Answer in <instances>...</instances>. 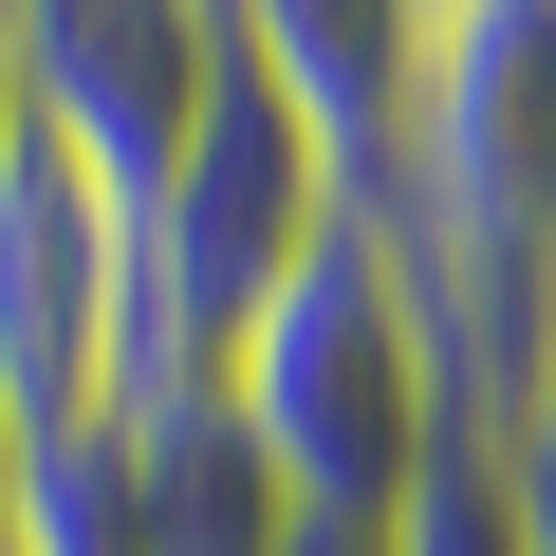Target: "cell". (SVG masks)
Segmentation results:
<instances>
[{
	"label": "cell",
	"instance_id": "cell-6",
	"mask_svg": "<svg viewBox=\"0 0 556 556\" xmlns=\"http://www.w3.org/2000/svg\"><path fill=\"white\" fill-rule=\"evenodd\" d=\"M427 20L445 0H223V38H241V75L298 112L316 149H334V186L371 204L390 186V130H408V75H427Z\"/></svg>",
	"mask_w": 556,
	"mask_h": 556
},
{
	"label": "cell",
	"instance_id": "cell-1",
	"mask_svg": "<svg viewBox=\"0 0 556 556\" xmlns=\"http://www.w3.org/2000/svg\"><path fill=\"white\" fill-rule=\"evenodd\" d=\"M371 223L427 278V334L464 371V427H501L556 353V0H445Z\"/></svg>",
	"mask_w": 556,
	"mask_h": 556
},
{
	"label": "cell",
	"instance_id": "cell-9",
	"mask_svg": "<svg viewBox=\"0 0 556 556\" xmlns=\"http://www.w3.org/2000/svg\"><path fill=\"white\" fill-rule=\"evenodd\" d=\"M38 149V112H20V38H0V167H20Z\"/></svg>",
	"mask_w": 556,
	"mask_h": 556
},
{
	"label": "cell",
	"instance_id": "cell-8",
	"mask_svg": "<svg viewBox=\"0 0 556 556\" xmlns=\"http://www.w3.org/2000/svg\"><path fill=\"white\" fill-rule=\"evenodd\" d=\"M501 445V501H519V556H556V353H538V390L482 427Z\"/></svg>",
	"mask_w": 556,
	"mask_h": 556
},
{
	"label": "cell",
	"instance_id": "cell-3",
	"mask_svg": "<svg viewBox=\"0 0 556 556\" xmlns=\"http://www.w3.org/2000/svg\"><path fill=\"white\" fill-rule=\"evenodd\" d=\"M334 223H353L334 149L278 112V93L241 75V38H223V93H204L186 167H167L149 223H130V260H149V371H167V390H223V353L260 334V298H278ZM149 371H130V390H149Z\"/></svg>",
	"mask_w": 556,
	"mask_h": 556
},
{
	"label": "cell",
	"instance_id": "cell-4",
	"mask_svg": "<svg viewBox=\"0 0 556 556\" xmlns=\"http://www.w3.org/2000/svg\"><path fill=\"white\" fill-rule=\"evenodd\" d=\"M130 371H149V260L56 149H20L0 167V408H20V445L112 427Z\"/></svg>",
	"mask_w": 556,
	"mask_h": 556
},
{
	"label": "cell",
	"instance_id": "cell-2",
	"mask_svg": "<svg viewBox=\"0 0 556 556\" xmlns=\"http://www.w3.org/2000/svg\"><path fill=\"white\" fill-rule=\"evenodd\" d=\"M223 408L260 427L278 482H298V519H353V538H390L408 482L464 445V371H445L427 278H408V241H390L371 204L260 298V334L223 353Z\"/></svg>",
	"mask_w": 556,
	"mask_h": 556
},
{
	"label": "cell",
	"instance_id": "cell-7",
	"mask_svg": "<svg viewBox=\"0 0 556 556\" xmlns=\"http://www.w3.org/2000/svg\"><path fill=\"white\" fill-rule=\"evenodd\" d=\"M112 445H130V556H298L316 519H298V482L260 464V427L223 408V390H130L112 408Z\"/></svg>",
	"mask_w": 556,
	"mask_h": 556
},
{
	"label": "cell",
	"instance_id": "cell-10",
	"mask_svg": "<svg viewBox=\"0 0 556 556\" xmlns=\"http://www.w3.org/2000/svg\"><path fill=\"white\" fill-rule=\"evenodd\" d=\"M298 556H390V538H353V519H316V538H298Z\"/></svg>",
	"mask_w": 556,
	"mask_h": 556
},
{
	"label": "cell",
	"instance_id": "cell-5",
	"mask_svg": "<svg viewBox=\"0 0 556 556\" xmlns=\"http://www.w3.org/2000/svg\"><path fill=\"white\" fill-rule=\"evenodd\" d=\"M0 38H20L38 149H56L112 223H149V186L186 167V130H204V93H223V0H0Z\"/></svg>",
	"mask_w": 556,
	"mask_h": 556
}]
</instances>
